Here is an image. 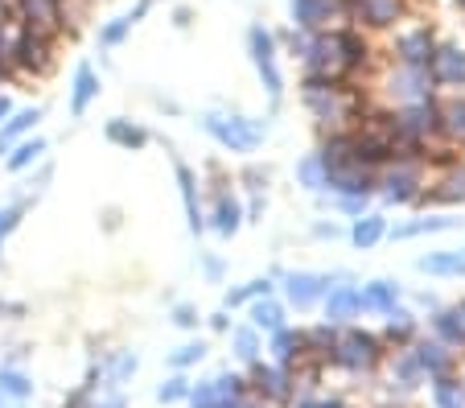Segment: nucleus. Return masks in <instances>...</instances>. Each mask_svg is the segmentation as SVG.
I'll return each mask as SVG.
<instances>
[{
	"label": "nucleus",
	"mask_w": 465,
	"mask_h": 408,
	"mask_svg": "<svg viewBox=\"0 0 465 408\" xmlns=\"http://www.w3.org/2000/svg\"><path fill=\"white\" fill-rule=\"evenodd\" d=\"M334 363L351 367V372H367V367L379 363V355H383V346H379L375 334H362V330H351V334H342L334 343Z\"/></svg>",
	"instance_id": "obj_4"
},
{
	"label": "nucleus",
	"mask_w": 465,
	"mask_h": 408,
	"mask_svg": "<svg viewBox=\"0 0 465 408\" xmlns=\"http://www.w3.org/2000/svg\"><path fill=\"white\" fill-rule=\"evenodd\" d=\"M359 310H362V297H359V289H351V284L334 289L330 302H325V318L330 322H346V318H354Z\"/></svg>",
	"instance_id": "obj_18"
},
{
	"label": "nucleus",
	"mask_w": 465,
	"mask_h": 408,
	"mask_svg": "<svg viewBox=\"0 0 465 408\" xmlns=\"http://www.w3.org/2000/svg\"><path fill=\"white\" fill-rule=\"evenodd\" d=\"M432 396H437V408H465V388L457 380H449V375H437Z\"/></svg>",
	"instance_id": "obj_32"
},
{
	"label": "nucleus",
	"mask_w": 465,
	"mask_h": 408,
	"mask_svg": "<svg viewBox=\"0 0 465 408\" xmlns=\"http://www.w3.org/2000/svg\"><path fill=\"white\" fill-rule=\"evenodd\" d=\"M342 211L362 214V211H367V194H342Z\"/></svg>",
	"instance_id": "obj_47"
},
{
	"label": "nucleus",
	"mask_w": 465,
	"mask_h": 408,
	"mask_svg": "<svg viewBox=\"0 0 465 408\" xmlns=\"http://www.w3.org/2000/svg\"><path fill=\"white\" fill-rule=\"evenodd\" d=\"M239 223H243V214H239V203L223 194L219 206H214V231H219V235H235Z\"/></svg>",
	"instance_id": "obj_29"
},
{
	"label": "nucleus",
	"mask_w": 465,
	"mask_h": 408,
	"mask_svg": "<svg viewBox=\"0 0 465 408\" xmlns=\"http://www.w3.org/2000/svg\"><path fill=\"white\" fill-rule=\"evenodd\" d=\"M0 408H21V400L9 396V392H0Z\"/></svg>",
	"instance_id": "obj_50"
},
{
	"label": "nucleus",
	"mask_w": 465,
	"mask_h": 408,
	"mask_svg": "<svg viewBox=\"0 0 465 408\" xmlns=\"http://www.w3.org/2000/svg\"><path fill=\"white\" fill-rule=\"evenodd\" d=\"M185 396H190V380H185V375L165 380V383H161V392H157L161 404H173V400H185Z\"/></svg>",
	"instance_id": "obj_41"
},
{
	"label": "nucleus",
	"mask_w": 465,
	"mask_h": 408,
	"mask_svg": "<svg viewBox=\"0 0 465 408\" xmlns=\"http://www.w3.org/2000/svg\"><path fill=\"white\" fill-rule=\"evenodd\" d=\"M45 153V141H25V144H17L13 149V157H9V169H25V165H34L37 157Z\"/></svg>",
	"instance_id": "obj_38"
},
{
	"label": "nucleus",
	"mask_w": 465,
	"mask_h": 408,
	"mask_svg": "<svg viewBox=\"0 0 465 408\" xmlns=\"http://www.w3.org/2000/svg\"><path fill=\"white\" fill-rule=\"evenodd\" d=\"M149 5H153V0H141V5H136V9H132V13H124V17H115L112 25H107L104 34H99V42H104V45H120V42H124V34H128V29L136 25V21H141L144 13H149Z\"/></svg>",
	"instance_id": "obj_26"
},
{
	"label": "nucleus",
	"mask_w": 465,
	"mask_h": 408,
	"mask_svg": "<svg viewBox=\"0 0 465 408\" xmlns=\"http://www.w3.org/2000/svg\"><path fill=\"white\" fill-rule=\"evenodd\" d=\"M13 58H17L21 71H34V75L50 71V63H54V58H50V34L25 25V34L13 42Z\"/></svg>",
	"instance_id": "obj_8"
},
{
	"label": "nucleus",
	"mask_w": 465,
	"mask_h": 408,
	"mask_svg": "<svg viewBox=\"0 0 465 408\" xmlns=\"http://www.w3.org/2000/svg\"><path fill=\"white\" fill-rule=\"evenodd\" d=\"M37 120H42V112H37V107H25V112H17L13 120H5V124H0V153H9V144H17L21 136L37 124Z\"/></svg>",
	"instance_id": "obj_22"
},
{
	"label": "nucleus",
	"mask_w": 465,
	"mask_h": 408,
	"mask_svg": "<svg viewBox=\"0 0 465 408\" xmlns=\"http://www.w3.org/2000/svg\"><path fill=\"white\" fill-rule=\"evenodd\" d=\"M416 268L429 276H461L465 273V252H437V256H420Z\"/></svg>",
	"instance_id": "obj_20"
},
{
	"label": "nucleus",
	"mask_w": 465,
	"mask_h": 408,
	"mask_svg": "<svg viewBox=\"0 0 465 408\" xmlns=\"http://www.w3.org/2000/svg\"><path fill=\"white\" fill-rule=\"evenodd\" d=\"M334 17H346V0H292V25L297 29H325Z\"/></svg>",
	"instance_id": "obj_9"
},
{
	"label": "nucleus",
	"mask_w": 465,
	"mask_h": 408,
	"mask_svg": "<svg viewBox=\"0 0 465 408\" xmlns=\"http://www.w3.org/2000/svg\"><path fill=\"white\" fill-rule=\"evenodd\" d=\"M0 75H5V63H0Z\"/></svg>",
	"instance_id": "obj_54"
},
{
	"label": "nucleus",
	"mask_w": 465,
	"mask_h": 408,
	"mask_svg": "<svg viewBox=\"0 0 465 408\" xmlns=\"http://www.w3.org/2000/svg\"><path fill=\"white\" fill-rule=\"evenodd\" d=\"M440 128H445L453 141H465V99H453V104L440 112Z\"/></svg>",
	"instance_id": "obj_33"
},
{
	"label": "nucleus",
	"mask_w": 465,
	"mask_h": 408,
	"mask_svg": "<svg viewBox=\"0 0 465 408\" xmlns=\"http://www.w3.org/2000/svg\"><path fill=\"white\" fill-rule=\"evenodd\" d=\"M9 112H13V107H9V99L0 95V120H5V115H9Z\"/></svg>",
	"instance_id": "obj_52"
},
{
	"label": "nucleus",
	"mask_w": 465,
	"mask_h": 408,
	"mask_svg": "<svg viewBox=\"0 0 465 408\" xmlns=\"http://www.w3.org/2000/svg\"><path fill=\"white\" fill-rule=\"evenodd\" d=\"M132 372H136V355H132V351H120V355H112V367H107V380L120 383V380H128Z\"/></svg>",
	"instance_id": "obj_40"
},
{
	"label": "nucleus",
	"mask_w": 465,
	"mask_h": 408,
	"mask_svg": "<svg viewBox=\"0 0 465 408\" xmlns=\"http://www.w3.org/2000/svg\"><path fill=\"white\" fill-rule=\"evenodd\" d=\"M449 227H453V219H416L395 227V240H412V235H424V231H449Z\"/></svg>",
	"instance_id": "obj_34"
},
{
	"label": "nucleus",
	"mask_w": 465,
	"mask_h": 408,
	"mask_svg": "<svg viewBox=\"0 0 465 408\" xmlns=\"http://www.w3.org/2000/svg\"><path fill=\"white\" fill-rule=\"evenodd\" d=\"M268 289H272L268 281H252V284H243V289H235V294H227V305H243V302H255V297H268Z\"/></svg>",
	"instance_id": "obj_42"
},
{
	"label": "nucleus",
	"mask_w": 465,
	"mask_h": 408,
	"mask_svg": "<svg viewBox=\"0 0 465 408\" xmlns=\"http://www.w3.org/2000/svg\"><path fill=\"white\" fill-rule=\"evenodd\" d=\"M387 91H391V95H400L404 104H420V99H429V91H432L429 66L400 63V71H391V79H387Z\"/></svg>",
	"instance_id": "obj_11"
},
{
	"label": "nucleus",
	"mask_w": 465,
	"mask_h": 408,
	"mask_svg": "<svg viewBox=\"0 0 465 408\" xmlns=\"http://www.w3.org/2000/svg\"><path fill=\"white\" fill-rule=\"evenodd\" d=\"M235 355L243 359V363H255V355H260V343H255V330H239V334H235Z\"/></svg>",
	"instance_id": "obj_43"
},
{
	"label": "nucleus",
	"mask_w": 465,
	"mask_h": 408,
	"mask_svg": "<svg viewBox=\"0 0 465 408\" xmlns=\"http://www.w3.org/2000/svg\"><path fill=\"white\" fill-rule=\"evenodd\" d=\"M173 322H177V326H193V322H198V313H193L190 305H177V318Z\"/></svg>",
	"instance_id": "obj_48"
},
{
	"label": "nucleus",
	"mask_w": 465,
	"mask_h": 408,
	"mask_svg": "<svg viewBox=\"0 0 465 408\" xmlns=\"http://www.w3.org/2000/svg\"><path fill=\"white\" fill-rule=\"evenodd\" d=\"M420 194V161L400 157L383 178V198L387 203H412Z\"/></svg>",
	"instance_id": "obj_7"
},
{
	"label": "nucleus",
	"mask_w": 465,
	"mask_h": 408,
	"mask_svg": "<svg viewBox=\"0 0 465 408\" xmlns=\"http://www.w3.org/2000/svg\"><path fill=\"white\" fill-rule=\"evenodd\" d=\"M359 297H362V310L387 313V310H395V302H400V284L395 281H371L367 289H359Z\"/></svg>",
	"instance_id": "obj_17"
},
{
	"label": "nucleus",
	"mask_w": 465,
	"mask_h": 408,
	"mask_svg": "<svg viewBox=\"0 0 465 408\" xmlns=\"http://www.w3.org/2000/svg\"><path fill=\"white\" fill-rule=\"evenodd\" d=\"M203 355H206V346L203 343H190V346H182V351H173V355H169V363H173V367H190V363H198Z\"/></svg>",
	"instance_id": "obj_44"
},
{
	"label": "nucleus",
	"mask_w": 465,
	"mask_h": 408,
	"mask_svg": "<svg viewBox=\"0 0 465 408\" xmlns=\"http://www.w3.org/2000/svg\"><path fill=\"white\" fill-rule=\"evenodd\" d=\"M206 133H211L214 141H219L223 149H231V153H252L255 144H260L263 128L255 124V120H247V115L211 112V115H206Z\"/></svg>",
	"instance_id": "obj_3"
},
{
	"label": "nucleus",
	"mask_w": 465,
	"mask_h": 408,
	"mask_svg": "<svg viewBox=\"0 0 465 408\" xmlns=\"http://www.w3.org/2000/svg\"><path fill=\"white\" fill-rule=\"evenodd\" d=\"M252 322H255V330H284V310L276 302H268V297H260V302L252 305Z\"/></svg>",
	"instance_id": "obj_28"
},
{
	"label": "nucleus",
	"mask_w": 465,
	"mask_h": 408,
	"mask_svg": "<svg viewBox=\"0 0 465 408\" xmlns=\"http://www.w3.org/2000/svg\"><path fill=\"white\" fill-rule=\"evenodd\" d=\"M432 83H465V54L457 45H437L429 58Z\"/></svg>",
	"instance_id": "obj_14"
},
{
	"label": "nucleus",
	"mask_w": 465,
	"mask_h": 408,
	"mask_svg": "<svg viewBox=\"0 0 465 408\" xmlns=\"http://www.w3.org/2000/svg\"><path fill=\"white\" fill-rule=\"evenodd\" d=\"M305 408H342V400H322V404H305Z\"/></svg>",
	"instance_id": "obj_51"
},
{
	"label": "nucleus",
	"mask_w": 465,
	"mask_h": 408,
	"mask_svg": "<svg viewBox=\"0 0 465 408\" xmlns=\"http://www.w3.org/2000/svg\"><path fill=\"white\" fill-rule=\"evenodd\" d=\"M95 95H99L95 71H91V66H79V71H74V91H71V112L83 115V112H87V104H91Z\"/></svg>",
	"instance_id": "obj_24"
},
{
	"label": "nucleus",
	"mask_w": 465,
	"mask_h": 408,
	"mask_svg": "<svg viewBox=\"0 0 465 408\" xmlns=\"http://www.w3.org/2000/svg\"><path fill=\"white\" fill-rule=\"evenodd\" d=\"M13 54V42H9V29H5V21H0V63Z\"/></svg>",
	"instance_id": "obj_49"
},
{
	"label": "nucleus",
	"mask_w": 465,
	"mask_h": 408,
	"mask_svg": "<svg viewBox=\"0 0 465 408\" xmlns=\"http://www.w3.org/2000/svg\"><path fill=\"white\" fill-rule=\"evenodd\" d=\"M440 203H453V198H465V174H453V182H449V190H440Z\"/></svg>",
	"instance_id": "obj_45"
},
{
	"label": "nucleus",
	"mask_w": 465,
	"mask_h": 408,
	"mask_svg": "<svg viewBox=\"0 0 465 408\" xmlns=\"http://www.w3.org/2000/svg\"><path fill=\"white\" fill-rule=\"evenodd\" d=\"M0 392H9V396L25 400L29 392H34V383H29V375H21V372H13V367H5V372H0Z\"/></svg>",
	"instance_id": "obj_36"
},
{
	"label": "nucleus",
	"mask_w": 465,
	"mask_h": 408,
	"mask_svg": "<svg viewBox=\"0 0 465 408\" xmlns=\"http://www.w3.org/2000/svg\"><path fill=\"white\" fill-rule=\"evenodd\" d=\"M383 231H387V223L379 219V214H362V219L354 223L351 240H354V248H375V244L383 240Z\"/></svg>",
	"instance_id": "obj_27"
},
{
	"label": "nucleus",
	"mask_w": 465,
	"mask_h": 408,
	"mask_svg": "<svg viewBox=\"0 0 465 408\" xmlns=\"http://www.w3.org/2000/svg\"><path fill=\"white\" fill-rule=\"evenodd\" d=\"M420 375H424V367H420V359H416V351L412 355H400V363H395V380L404 383V388H412Z\"/></svg>",
	"instance_id": "obj_39"
},
{
	"label": "nucleus",
	"mask_w": 465,
	"mask_h": 408,
	"mask_svg": "<svg viewBox=\"0 0 465 408\" xmlns=\"http://www.w3.org/2000/svg\"><path fill=\"white\" fill-rule=\"evenodd\" d=\"M177 186H182L185 198V214H190V231H203V206H198V182H193L190 165H177Z\"/></svg>",
	"instance_id": "obj_23"
},
{
	"label": "nucleus",
	"mask_w": 465,
	"mask_h": 408,
	"mask_svg": "<svg viewBox=\"0 0 465 408\" xmlns=\"http://www.w3.org/2000/svg\"><path fill=\"white\" fill-rule=\"evenodd\" d=\"M297 174H301V182H305L309 190H325V161L322 157H305L297 165Z\"/></svg>",
	"instance_id": "obj_35"
},
{
	"label": "nucleus",
	"mask_w": 465,
	"mask_h": 408,
	"mask_svg": "<svg viewBox=\"0 0 465 408\" xmlns=\"http://www.w3.org/2000/svg\"><path fill=\"white\" fill-rule=\"evenodd\" d=\"M231 396H243V380H239V375H214V380L198 383V388L190 392L193 408H214Z\"/></svg>",
	"instance_id": "obj_12"
},
{
	"label": "nucleus",
	"mask_w": 465,
	"mask_h": 408,
	"mask_svg": "<svg viewBox=\"0 0 465 408\" xmlns=\"http://www.w3.org/2000/svg\"><path fill=\"white\" fill-rule=\"evenodd\" d=\"M305 355H309L305 334H292V330H276V343H272L276 367H289V363H297V359H305Z\"/></svg>",
	"instance_id": "obj_19"
},
{
	"label": "nucleus",
	"mask_w": 465,
	"mask_h": 408,
	"mask_svg": "<svg viewBox=\"0 0 465 408\" xmlns=\"http://www.w3.org/2000/svg\"><path fill=\"white\" fill-rule=\"evenodd\" d=\"M416 359H420V367H424V372H432V375H445L449 372V355H445V346H440V343H420V346H416Z\"/></svg>",
	"instance_id": "obj_31"
},
{
	"label": "nucleus",
	"mask_w": 465,
	"mask_h": 408,
	"mask_svg": "<svg viewBox=\"0 0 465 408\" xmlns=\"http://www.w3.org/2000/svg\"><path fill=\"white\" fill-rule=\"evenodd\" d=\"M305 104L317 120H325V124H342V120H351V115L359 112V99H354L342 83L317 79V75L305 79Z\"/></svg>",
	"instance_id": "obj_2"
},
{
	"label": "nucleus",
	"mask_w": 465,
	"mask_h": 408,
	"mask_svg": "<svg viewBox=\"0 0 465 408\" xmlns=\"http://www.w3.org/2000/svg\"><path fill=\"white\" fill-rule=\"evenodd\" d=\"M346 17L371 29H387L404 17V0H346Z\"/></svg>",
	"instance_id": "obj_6"
},
{
	"label": "nucleus",
	"mask_w": 465,
	"mask_h": 408,
	"mask_svg": "<svg viewBox=\"0 0 465 408\" xmlns=\"http://www.w3.org/2000/svg\"><path fill=\"white\" fill-rule=\"evenodd\" d=\"M17 13L29 29H42V34H54L62 25V0H17Z\"/></svg>",
	"instance_id": "obj_13"
},
{
	"label": "nucleus",
	"mask_w": 465,
	"mask_h": 408,
	"mask_svg": "<svg viewBox=\"0 0 465 408\" xmlns=\"http://www.w3.org/2000/svg\"><path fill=\"white\" fill-rule=\"evenodd\" d=\"M247 42H252V58H255V71H260L263 79V91L272 99H281V71H276V42L272 34L263 25H255L252 34H247Z\"/></svg>",
	"instance_id": "obj_5"
},
{
	"label": "nucleus",
	"mask_w": 465,
	"mask_h": 408,
	"mask_svg": "<svg viewBox=\"0 0 465 408\" xmlns=\"http://www.w3.org/2000/svg\"><path fill=\"white\" fill-rule=\"evenodd\" d=\"M107 141L124 144V149H141V144L149 141V133L136 128V124H128V120H112V124H107Z\"/></svg>",
	"instance_id": "obj_30"
},
{
	"label": "nucleus",
	"mask_w": 465,
	"mask_h": 408,
	"mask_svg": "<svg viewBox=\"0 0 465 408\" xmlns=\"http://www.w3.org/2000/svg\"><path fill=\"white\" fill-rule=\"evenodd\" d=\"M104 408H124V400H120V396H112V400H107Z\"/></svg>",
	"instance_id": "obj_53"
},
{
	"label": "nucleus",
	"mask_w": 465,
	"mask_h": 408,
	"mask_svg": "<svg viewBox=\"0 0 465 408\" xmlns=\"http://www.w3.org/2000/svg\"><path fill=\"white\" fill-rule=\"evenodd\" d=\"M284 284H289V302L297 305V310H309L334 281H330V276H317V273H292Z\"/></svg>",
	"instance_id": "obj_15"
},
{
	"label": "nucleus",
	"mask_w": 465,
	"mask_h": 408,
	"mask_svg": "<svg viewBox=\"0 0 465 408\" xmlns=\"http://www.w3.org/2000/svg\"><path fill=\"white\" fill-rule=\"evenodd\" d=\"M412 330H416L412 313H404V310H387V334H391L395 343H404V338H412Z\"/></svg>",
	"instance_id": "obj_37"
},
{
	"label": "nucleus",
	"mask_w": 465,
	"mask_h": 408,
	"mask_svg": "<svg viewBox=\"0 0 465 408\" xmlns=\"http://www.w3.org/2000/svg\"><path fill=\"white\" fill-rule=\"evenodd\" d=\"M325 186L338 194H371L375 178H371V165H362V161H342V165H325Z\"/></svg>",
	"instance_id": "obj_10"
},
{
	"label": "nucleus",
	"mask_w": 465,
	"mask_h": 408,
	"mask_svg": "<svg viewBox=\"0 0 465 408\" xmlns=\"http://www.w3.org/2000/svg\"><path fill=\"white\" fill-rule=\"evenodd\" d=\"M289 372L284 367H255V388L263 392V396H272V400H289L292 388H289Z\"/></svg>",
	"instance_id": "obj_21"
},
{
	"label": "nucleus",
	"mask_w": 465,
	"mask_h": 408,
	"mask_svg": "<svg viewBox=\"0 0 465 408\" xmlns=\"http://www.w3.org/2000/svg\"><path fill=\"white\" fill-rule=\"evenodd\" d=\"M432 50H437V37H432L424 25L412 29V34H404V37H400V45H395L400 63H408V66H429Z\"/></svg>",
	"instance_id": "obj_16"
},
{
	"label": "nucleus",
	"mask_w": 465,
	"mask_h": 408,
	"mask_svg": "<svg viewBox=\"0 0 465 408\" xmlns=\"http://www.w3.org/2000/svg\"><path fill=\"white\" fill-rule=\"evenodd\" d=\"M305 63H309V75H317V79L342 83L367 63V42L354 29H330V34L317 29Z\"/></svg>",
	"instance_id": "obj_1"
},
{
	"label": "nucleus",
	"mask_w": 465,
	"mask_h": 408,
	"mask_svg": "<svg viewBox=\"0 0 465 408\" xmlns=\"http://www.w3.org/2000/svg\"><path fill=\"white\" fill-rule=\"evenodd\" d=\"M17 219H21V206H9V211H0V240H5V235L17 227Z\"/></svg>",
	"instance_id": "obj_46"
},
{
	"label": "nucleus",
	"mask_w": 465,
	"mask_h": 408,
	"mask_svg": "<svg viewBox=\"0 0 465 408\" xmlns=\"http://www.w3.org/2000/svg\"><path fill=\"white\" fill-rule=\"evenodd\" d=\"M432 326H437V334L445 338V343L465 346V305H457V310L437 313V318H432Z\"/></svg>",
	"instance_id": "obj_25"
}]
</instances>
